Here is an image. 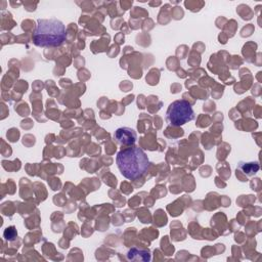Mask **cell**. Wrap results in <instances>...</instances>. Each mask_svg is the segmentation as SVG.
<instances>
[{"label":"cell","instance_id":"cell-1","mask_svg":"<svg viewBox=\"0 0 262 262\" xmlns=\"http://www.w3.org/2000/svg\"><path fill=\"white\" fill-rule=\"evenodd\" d=\"M116 163L121 174L130 180L140 178L149 166V160L144 150L135 145L120 150L117 154Z\"/></svg>","mask_w":262,"mask_h":262},{"label":"cell","instance_id":"cell-2","mask_svg":"<svg viewBox=\"0 0 262 262\" xmlns=\"http://www.w3.org/2000/svg\"><path fill=\"white\" fill-rule=\"evenodd\" d=\"M67 38L66 27L57 18H40L33 33V43L38 47H57Z\"/></svg>","mask_w":262,"mask_h":262},{"label":"cell","instance_id":"cell-3","mask_svg":"<svg viewBox=\"0 0 262 262\" xmlns=\"http://www.w3.org/2000/svg\"><path fill=\"white\" fill-rule=\"evenodd\" d=\"M194 119V112L187 100L178 99L169 104L166 112V121L169 125L178 127Z\"/></svg>","mask_w":262,"mask_h":262},{"label":"cell","instance_id":"cell-4","mask_svg":"<svg viewBox=\"0 0 262 262\" xmlns=\"http://www.w3.org/2000/svg\"><path fill=\"white\" fill-rule=\"evenodd\" d=\"M114 138L118 143L122 145L131 146L135 143L137 136L134 129L129 127H121L115 131Z\"/></svg>","mask_w":262,"mask_h":262},{"label":"cell","instance_id":"cell-5","mask_svg":"<svg viewBox=\"0 0 262 262\" xmlns=\"http://www.w3.org/2000/svg\"><path fill=\"white\" fill-rule=\"evenodd\" d=\"M127 258L128 260H133V261H149L150 254L148 251H145V250L131 248L127 253Z\"/></svg>","mask_w":262,"mask_h":262},{"label":"cell","instance_id":"cell-6","mask_svg":"<svg viewBox=\"0 0 262 262\" xmlns=\"http://www.w3.org/2000/svg\"><path fill=\"white\" fill-rule=\"evenodd\" d=\"M237 169L242 170L244 173H246L249 176H252L257 173L259 170V164L257 162H239L237 165Z\"/></svg>","mask_w":262,"mask_h":262},{"label":"cell","instance_id":"cell-7","mask_svg":"<svg viewBox=\"0 0 262 262\" xmlns=\"http://www.w3.org/2000/svg\"><path fill=\"white\" fill-rule=\"evenodd\" d=\"M11 229H12V226L11 227H9V228H6V230H5V232H4V236H5V238H7L8 237V239H13L14 237H15V235H16V233H11L10 231H11Z\"/></svg>","mask_w":262,"mask_h":262}]
</instances>
